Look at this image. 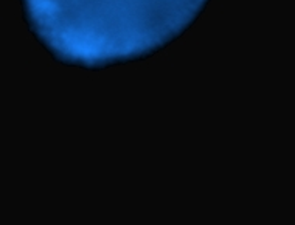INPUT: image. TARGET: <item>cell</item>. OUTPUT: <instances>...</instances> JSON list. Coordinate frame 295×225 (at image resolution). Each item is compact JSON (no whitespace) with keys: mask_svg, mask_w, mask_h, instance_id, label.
I'll list each match as a JSON object with an SVG mask.
<instances>
[{"mask_svg":"<svg viewBox=\"0 0 295 225\" xmlns=\"http://www.w3.org/2000/svg\"><path fill=\"white\" fill-rule=\"evenodd\" d=\"M207 0H24L28 25L39 36L47 27L90 28L87 37L101 39L98 65L126 62L143 58L169 41L149 13L166 11L183 30L188 27L172 13H180L193 22Z\"/></svg>","mask_w":295,"mask_h":225,"instance_id":"6da1fadb","label":"cell"}]
</instances>
